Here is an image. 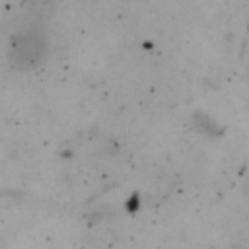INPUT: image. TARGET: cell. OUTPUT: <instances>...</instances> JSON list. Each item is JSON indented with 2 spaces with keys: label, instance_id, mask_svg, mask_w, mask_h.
Here are the masks:
<instances>
[{
  "label": "cell",
  "instance_id": "obj_1",
  "mask_svg": "<svg viewBox=\"0 0 249 249\" xmlns=\"http://www.w3.org/2000/svg\"><path fill=\"white\" fill-rule=\"evenodd\" d=\"M43 51V41L37 35H23L19 43H16V53H19V60L33 62Z\"/></svg>",
  "mask_w": 249,
  "mask_h": 249
},
{
  "label": "cell",
  "instance_id": "obj_2",
  "mask_svg": "<svg viewBox=\"0 0 249 249\" xmlns=\"http://www.w3.org/2000/svg\"><path fill=\"white\" fill-rule=\"evenodd\" d=\"M117 241V230L111 226H99L91 231V245L95 247H113Z\"/></svg>",
  "mask_w": 249,
  "mask_h": 249
}]
</instances>
